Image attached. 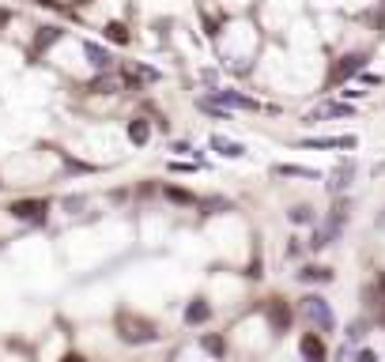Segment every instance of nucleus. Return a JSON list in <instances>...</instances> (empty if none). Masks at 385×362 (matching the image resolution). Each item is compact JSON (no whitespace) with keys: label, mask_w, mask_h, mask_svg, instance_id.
Masks as SVG:
<instances>
[{"label":"nucleus","mask_w":385,"mask_h":362,"mask_svg":"<svg viewBox=\"0 0 385 362\" xmlns=\"http://www.w3.org/2000/svg\"><path fill=\"white\" fill-rule=\"evenodd\" d=\"M302 317L310 321V325H317L321 332H333V310H328V302L321 299V294H306V299H302Z\"/></svg>","instance_id":"obj_1"},{"label":"nucleus","mask_w":385,"mask_h":362,"mask_svg":"<svg viewBox=\"0 0 385 362\" xmlns=\"http://www.w3.org/2000/svg\"><path fill=\"white\" fill-rule=\"evenodd\" d=\"M208 102H212V106H223V110H257V102L246 99V94H238V91H212Z\"/></svg>","instance_id":"obj_2"},{"label":"nucleus","mask_w":385,"mask_h":362,"mask_svg":"<svg viewBox=\"0 0 385 362\" xmlns=\"http://www.w3.org/2000/svg\"><path fill=\"white\" fill-rule=\"evenodd\" d=\"M46 212H50L46 200H15V204H12V215H15V219H27V223H42Z\"/></svg>","instance_id":"obj_3"},{"label":"nucleus","mask_w":385,"mask_h":362,"mask_svg":"<svg viewBox=\"0 0 385 362\" xmlns=\"http://www.w3.org/2000/svg\"><path fill=\"white\" fill-rule=\"evenodd\" d=\"M268 325L276 328V332H287V328H291V305H287L284 299L268 302Z\"/></svg>","instance_id":"obj_4"},{"label":"nucleus","mask_w":385,"mask_h":362,"mask_svg":"<svg viewBox=\"0 0 385 362\" xmlns=\"http://www.w3.org/2000/svg\"><path fill=\"white\" fill-rule=\"evenodd\" d=\"M299 351H302V359H306V362H325V355H328V351H325V340H321L317 332H306V336H302V340H299Z\"/></svg>","instance_id":"obj_5"},{"label":"nucleus","mask_w":385,"mask_h":362,"mask_svg":"<svg viewBox=\"0 0 385 362\" xmlns=\"http://www.w3.org/2000/svg\"><path fill=\"white\" fill-rule=\"evenodd\" d=\"M117 325H121V328H128V332H121L128 343H148V340H155V332H151V325H148V321H136V325H132V321H128V317H121V321H117Z\"/></svg>","instance_id":"obj_6"},{"label":"nucleus","mask_w":385,"mask_h":362,"mask_svg":"<svg viewBox=\"0 0 385 362\" xmlns=\"http://www.w3.org/2000/svg\"><path fill=\"white\" fill-rule=\"evenodd\" d=\"M363 64H366L363 53H348V57H340V64H336L333 79H336V83H344V79H351L355 72H363Z\"/></svg>","instance_id":"obj_7"},{"label":"nucleus","mask_w":385,"mask_h":362,"mask_svg":"<svg viewBox=\"0 0 385 362\" xmlns=\"http://www.w3.org/2000/svg\"><path fill=\"white\" fill-rule=\"evenodd\" d=\"M208 317H212V305H208L204 299H192L186 305V325H204Z\"/></svg>","instance_id":"obj_8"},{"label":"nucleus","mask_w":385,"mask_h":362,"mask_svg":"<svg viewBox=\"0 0 385 362\" xmlns=\"http://www.w3.org/2000/svg\"><path fill=\"white\" fill-rule=\"evenodd\" d=\"M83 53H87V57H91V64H95V68H99V72H102V68H106V72L114 68V57H110V53L102 50V46H95V42H83Z\"/></svg>","instance_id":"obj_9"},{"label":"nucleus","mask_w":385,"mask_h":362,"mask_svg":"<svg viewBox=\"0 0 385 362\" xmlns=\"http://www.w3.org/2000/svg\"><path fill=\"white\" fill-rule=\"evenodd\" d=\"M355 110L348 106V102H328V106H321V110H314L306 121H321V117H351Z\"/></svg>","instance_id":"obj_10"},{"label":"nucleus","mask_w":385,"mask_h":362,"mask_svg":"<svg viewBox=\"0 0 385 362\" xmlns=\"http://www.w3.org/2000/svg\"><path fill=\"white\" fill-rule=\"evenodd\" d=\"M302 283H328L333 279V268H321V264H306V268L299 272Z\"/></svg>","instance_id":"obj_11"},{"label":"nucleus","mask_w":385,"mask_h":362,"mask_svg":"<svg viewBox=\"0 0 385 362\" xmlns=\"http://www.w3.org/2000/svg\"><path fill=\"white\" fill-rule=\"evenodd\" d=\"M128 140H132V143H148L151 140V125L144 117H132V121H128Z\"/></svg>","instance_id":"obj_12"},{"label":"nucleus","mask_w":385,"mask_h":362,"mask_svg":"<svg viewBox=\"0 0 385 362\" xmlns=\"http://www.w3.org/2000/svg\"><path fill=\"white\" fill-rule=\"evenodd\" d=\"M212 148L219 151V155H227V159H242V155H246V148H242V143L223 140V136H215V140H212Z\"/></svg>","instance_id":"obj_13"},{"label":"nucleus","mask_w":385,"mask_h":362,"mask_svg":"<svg viewBox=\"0 0 385 362\" xmlns=\"http://www.w3.org/2000/svg\"><path fill=\"white\" fill-rule=\"evenodd\" d=\"M351 174H355V166H351V163H340V166H336V174H333V181H328V192H340L344 185L351 181Z\"/></svg>","instance_id":"obj_14"},{"label":"nucleus","mask_w":385,"mask_h":362,"mask_svg":"<svg viewBox=\"0 0 385 362\" xmlns=\"http://www.w3.org/2000/svg\"><path fill=\"white\" fill-rule=\"evenodd\" d=\"M276 174H284V178H310V181H317V170H310V166H291V163H279Z\"/></svg>","instance_id":"obj_15"},{"label":"nucleus","mask_w":385,"mask_h":362,"mask_svg":"<svg viewBox=\"0 0 385 362\" xmlns=\"http://www.w3.org/2000/svg\"><path fill=\"white\" fill-rule=\"evenodd\" d=\"M106 38H110V42H117V46H128V30L121 27V23H110V27H106Z\"/></svg>","instance_id":"obj_16"},{"label":"nucleus","mask_w":385,"mask_h":362,"mask_svg":"<svg viewBox=\"0 0 385 362\" xmlns=\"http://www.w3.org/2000/svg\"><path fill=\"white\" fill-rule=\"evenodd\" d=\"M291 223H314V208H306V204L291 208Z\"/></svg>","instance_id":"obj_17"},{"label":"nucleus","mask_w":385,"mask_h":362,"mask_svg":"<svg viewBox=\"0 0 385 362\" xmlns=\"http://www.w3.org/2000/svg\"><path fill=\"white\" fill-rule=\"evenodd\" d=\"M166 197H170V200H178V204H197V197H189L186 189H166Z\"/></svg>","instance_id":"obj_18"},{"label":"nucleus","mask_w":385,"mask_h":362,"mask_svg":"<svg viewBox=\"0 0 385 362\" xmlns=\"http://www.w3.org/2000/svg\"><path fill=\"white\" fill-rule=\"evenodd\" d=\"M204 351H212V355H223L227 348H223V340H219V336H204Z\"/></svg>","instance_id":"obj_19"},{"label":"nucleus","mask_w":385,"mask_h":362,"mask_svg":"<svg viewBox=\"0 0 385 362\" xmlns=\"http://www.w3.org/2000/svg\"><path fill=\"white\" fill-rule=\"evenodd\" d=\"M363 336H366V325H363V321H355V325L348 328V340H363Z\"/></svg>","instance_id":"obj_20"},{"label":"nucleus","mask_w":385,"mask_h":362,"mask_svg":"<svg viewBox=\"0 0 385 362\" xmlns=\"http://www.w3.org/2000/svg\"><path fill=\"white\" fill-rule=\"evenodd\" d=\"M355 362H378V355H374V351H359Z\"/></svg>","instance_id":"obj_21"},{"label":"nucleus","mask_w":385,"mask_h":362,"mask_svg":"<svg viewBox=\"0 0 385 362\" xmlns=\"http://www.w3.org/2000/svg\"><path fill=\"white\" fill-rule=\"evenodd\" d=\"M8 19H12V15H8V12H4V8H0V27H4V23H8Z\"/></svg>","instance_id":"obj_22"},{"label":"nucleus","mask_w":385,"mask_h":362,"mask_svg":"<svg viewBox=\"0 0 385 362\" xmlns=\"http://www.w3.org/2000/svg\"><path fill=\"white\" fill-rule=\"evenodd\" d=\"M64 362H83V359H79V355H68V359H64Z\"/></svg>","instance_id":"obj_23"},{"label":"nucleus","mask_w":385,"mask_h":362,"mask_svg":"<svg viewBox=\"0 0 385 362\" xmlns=\"http://www.w3.org/2000/svg\"><path fill=\"white\" fill-rule=\"evenodd\" d=\"M382 223H385V215H382Z\"/></svg>","instance_id":"obj_24"}]
</instances>
